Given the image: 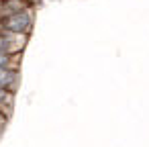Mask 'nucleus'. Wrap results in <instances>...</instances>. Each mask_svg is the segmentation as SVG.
Returning <instances> with one entry per match:
<instances>
[{
	"mask_svg": "<svg viewBox=\"0 0 149 147\" xmlns=\"http://www.w3.org/2000/svg\"><path fill=\"white\" fill-rule=\"evenodd\" d=\"M37 19V4L23 0H0V29L31 37Z\"/></svg>",
	"mask_w": 149,
	"mask_h": 147,
	"instance_id": "obj_1",
	"label": "nucleus"
},
{
	"mask_svg": "<svg viewBox=\"0 0 149 147\" xmlns=\"http://www.w3.org/2000/svg\"><path fill=\"white\" fill-rule=\"evenodd\" d=\"M21 86V70H10V68H0V88L17 92Z\"/></svg>",
	"mask_w": 149,
	"mask_h": 147,
	"instance_id": "obj_2",
	"label": "nucleus"
},
{
	"mask_svg": "<svg viewBox=\"0 0 149 147\" xmlns=\"http://www.w3.org/2000/svg\"><path fill=\"white\" fill-rule=\"evenodd\" d=\"M15 94L17 92H10V90H4V88H0V112H4V114H13L15 110Z\"/></svg>",
	"mask_w": 149,
	"mask_h": 147,
	"instance_id": "obj_3",
	"label": "nucleus"
},
{
	"mask_svg": "<svg viewBox=\"0 0 149 147\" xmlns=\"http://www.w3.org/2000/svg\"><path fill=\"white\" fill-rule=\"evenodd\" d=\"M8 121H10V116H8V114L0 112V137H2V133L6 131V127H8Z\"/></svg>",
	"mask_w": 149,
	"mask_h": 147,
	"instance_id": "obj_4",
	"label": "nucleus"
},
{
	"mask_svg": "<svg viewBox=\"0 0 149 147\" xmlns=\"http://www.w3.org/2000/svg\"><path fill=\"white\" fill-rule=\"evenodd\" d=\"M23 2H33V4H37V0H23Z\"/></svg>",
	"mask_w": 149,
	"mask_h": 147,
	"instance_id": "obj_5",
	"label": "nucleus"
}]
</instances>
